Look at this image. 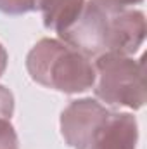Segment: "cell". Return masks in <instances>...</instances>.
I'll use <instances>...</instances> for the list:
<instances>
[{
    "label": "cell",
    "mask_w": 147,
    "mask_h": 149,
    "mask_svg": "<svg viewBox=\"0 0 147 149\" xmlns=\"http://www.w3.org/2000/svg\"><path fill=\"white\" fill-rule=\"evenodd\" d=\"M0 149H19V139L10 120L3 118H0Z\"/></svg>",
    "instance_id": "obj_9"
},
{
    "label": "cell",
    "mask_w": 147,
    "mask_h": 149,
    "mask_svg": "<svg viewBox=\"0 0 147 149\" xmlns=\"http://www.w3.org/2000/svg\"><path fill=\"white\" fill-rule=\"evenodd\" d=\"M92 2H95L106 12H116V10H123V9H132L133 5L142 3L144 0H92Z\"/></svg>",
    "instance_id": "obj_10"
},
{
    "label": "cell",
    "mask_w": 147,
    "mask_h": 149,
    "mask_svg": "<svg viewBox=\"0 0 147 149\" xmlns=\"http://www.w3.org/2000/svg\"><path fill=\"white\" fill-rule=\"evenodd\" d=\"M57 37L88 59H95L109 52V12L95 2L87 0L81 12Z\"/></svg>",
    "instance_id": "obj_3"
},
{
    "label": "cell",
    "mask_w": 147,
    "mask_h": 149,
    "mask_svg": "<svg viewBox=\"0 0 147 149\" xmlns=\"http://www.w3.org/2000/svg\"><path fill=\"white\" fill-rule=\"evenodd\" d=\"M139 123L132 113L109 111L88 149H137Z\"/></svg>",
    "instance_id": "obj_6"
},
{
    "label": "cell",
    "mask_w": 147,
    "mask_h": 149,
    "mask_svg": "<svg viewBox=\"0 0 147 149\" xmlns=\"http://www.w3.org/2000/svg\"><path fill=\"white\" fill-rule=\"evenodd\" d=\"M87 0H38L43 26L55 33L62 31L81 12Z\"/></svg>",
    "instance_id": "obj_7"
},
{
    "label": "cell",
    "mask_w": 147,
    "mask_h": 149,
    "mask_svg": "<svg viewBox=\"0 0 147 149\" xmlns=\"http://www.w3.org/2000/svg\"><path fill=\"white\" fill-rule=\"evenodd\" d=\"M38 10V0H0V12L9 16H21Z\"/></svg>",
    "instance_id": "obj_8"
},
{
    "label": "cell",
    "mask_w": 147,
    "mask_h": 149,
    "mask_svg": "<svg viewBox=\"0 0 147 149\" xmlns=\"http://www.w3.org/2000/svg\"><path fill=\"white\" fill-rule=\"evenodd\" d=\"M109 109L97 99L71 101L61 113L59 127L64 142L73 149H88L106 121Z\"/></svg>",
    "instance_id": "obj_4"
},
{
    "label": "cell",
    "mask_w": 147,
    "mask_h": 149,
    "mask_svg": "<svg viewBox=\"0 0 147 149\" xmlns=\"http://www.w3.org/2000/svg\"><path fill=\"white\" fill-rule=\"evenodd\" d=\"M95 97L109 106L140 109L146 102L144 85V61L123 56L118 52H106L94 59Z\"/></svg>",
    "instance_id": "obj_2"
},
{
    "label": "cell",
    "mask_w": 147,
    "mask_h": 149,
    "mask_svg": "<svg viewBox=\"0 0 147 149\" xmlns=\"http://www.w3.org/2000/svg\"><path fill=\"white\" fill-rule=\"evenodd\" d=\"M12 113H14V95L7 87L0 85V118L10 120Z\"/></svg>",
    "instance_id": "obj_11"
},
{
    "label": "cell",
    "mask_w": 147,
    "mask_h": 149,
    "mask_svg": "<svg viewBox=\"0 0 147 149\" xmlns=\"http://www.w3.org/2000/svg\"><path fill=\"white\" fill-rule=\"evenodd\" d=\"M7 63H9V54H7L5 47L0 43V76L5 73V70H7Z\"/></svg>",
    "instance_id": "obj_12"
},
{
    "label": "cell",
    "mask_w": 147,
    "mask_h": 149,
    "mask_svg": "<svg viewBox=\"0 0 147 149\" xmlns=\"http://www.w3.org/2000/svg\"><path fill=\"white\" fill-rule=\"evenodd\" d=\"M147 33L146 16L139 9L109 12V52L133 56L144 43Z\"/></svg>",
    "instance_id": "obj_5"
},
{
    "label": "cell",
    "mask_w": 147,
    "mask_h": 149,
    "mask_svg": "<svg viewBox=\"0 0 147 149\" xmlns=\"http://www.w3.org/2000/svg\"><path fill=\"white\" fill-rule=\"evenodd\" d=\"M26 70L38 85L62 92L80 94L94 87V63L59 38H42L26 56Z\"/></svg>",
    "instance_id": "obj_1"
}]
</instances>
